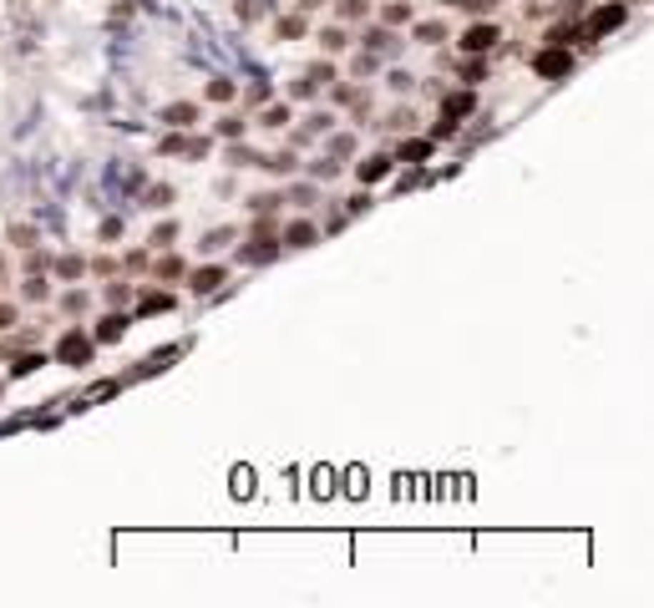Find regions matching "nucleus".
Instances as JSON below:
<instances>
[{"label":"nucleus","instance_id":"obj_4","mask_svg":"<svg viewBox=\"0 0 654 608\" xmlns=\"http://www.w3.org/2000/svg\"><path fill=\"white\" fill-rule=\"evenodd\" d=\"M391 168H396V157H391V152H375V157H365L360 168H355V178H360V183H380Z\"/></svg>","mask_w":654,"mask_h":608},{"label":"nucleus","instance_id":"obj_12","mask_svg":"<svg viewBox=\"0 0 654 608\" xmlns=\"http://www.w3.org/2000/svg\"><path fill=\"white\" fill-rule=\"evenodd\" d=\"M41 365H46V355H16V365H11V375L21 380V375H36Z\"/></svg>","mask_w":654,"mask_h":608},{"label":"nucleus","instance_id":"obj_6","mask_svg":"<svg viewBox=\"0 0 654 608\" xmlns=\"http://www.w3.org/2000/svg\"><path fill=\"white\" fill-rule=\"evenodd\" d=\"M56 355H61V360H71V365H86V360H91V340H86V335H66Z\"/></svg>","mask_w":654,"mask_h":608},{"label":"nucleus","instance_id":"obj_15","mask_svg":"<svg viewBox=\"0 0 654 608\" xmlns=\"http://www.w3.org/2000/svg\"><path fill=\"white\" fill-rule=\"evenodd\" d=\"M442 36H447V31L436 26V21H421V26H416V41H426V46H431V41H442Z\"/></svg>","mask_w":654,"mask_h":608},{"label":"nucleus","instance_id":"obj_5","mask_svg":"<svg viewBox=\"0 0 654 608\" xmlns=\"http://www.w3.org/2000/svg\"><path fill=\"white\" fill-rule=\"evenodd\" d=\"M472 106H477L472 91H452V96L442 101V122H462V117H472Z\"/></svg>","mask_w":654,"mask_h":608},{"label":"nucleus","instance_id":"obj_1","mask_svg":"<svg viewBox=\"0 0 654 608\" xmlns=\"http://www.w3.org/2000/svg\"><path fill=\"white\" fill-rule=\"evenodd\" d=\"M497 36H502L497 26H467L462 31V51H467V56H482V51L497 46Z\"/></svg>","mask_w":654,"mask_h":608},{"label":"nucleus","instance_id":"obj_26","mask_svg":"<svg viewBox=\"0 0 654 608\" xmlns=\"http://www.w3.org/2000/svg\"><path fill=\"white\" fill-rule=\"evenodd\" d=\"M447 6H472V11H487L492 0H447Z\"/></svg>","mask_w":654,"mask_h":608},{"label":"nucleus","instance_id":"obj_3","mask_svg":"<svg viewBox=\"0 0 654 608\" xmlns=\"http://www.w3.org/2000/svg\"><path fill=\"white\" fill-rule=\"evenodd\" d=\"M629 16V6H604V11H598L588 26H583V41H598V36H604V31H614L619 21Z\"/></svg>","mask_w":654,"mask_h":608},{"label":"nucleus","instance_id":"obj_18","mask_svg":"<svg viewBox=\"0 0 654 608\" xmlns=\"http://www.w3.org/2000/svg\"><path fill=\"white\" fill-rule=\"evenodd\" d=\"M411 16V6H401V0H396V6H386V26H396V21H406Z\"/></svg>","mask_w":654,"mask_h":608},{"label":"nucleus","instance_id":"obj_17","mask_svg":"<svg viewBox=\"0 0 654 608\" xmlns=\"http://www.w3.org/2000/svg\"><path fill=\"white\" fill-rule=\"evenodd\" d=\"M365 46H370V51H386V46H391V31H370Z\"/></svg>","mask_w":654,"mask_h":608},{"label":"nucleus","instance_id":"obj_10","mask_svg":"<svg viewBox=\"0 0 654 608\" xmlns=\"http://www.w3.org/2000/svg\"><path fill=\"white\" fill-rule=\"evenodd\" d=\"M193 117H198L193 101H178V106H168V112H162V122H173V127H193Z\"/></svg>","mask_w":654,"mask_h":608},{"label":"nucleus","instance_id":"obj_23","mask_svg":"<svg viewBox=\"0 0 654 608\" xmlns=\"http://www.w3.org/2000/svg\"><path fill=\"white\" fill-rule=\"evenodd\" d=\"M284 122H289V112H284V106H274V112L264 117V127H284Z\"/></svg>","mask_w":654,"mask_h":608},{"label":"nucleus","instance_id":"obj_2","mask_svg":"<svg viewBox=\"0 0 654 608\" xmlns=\"http://www.w3.org/2000/svg\"><path fill=\"white\" fill-rule=\"evenodd\" d=\"M537 76H568L573 71V56H568V51L563 46H553V51H537Z\"/></svg>","mask_w":654,"mask_h":608},{"label":"nucleus","instance_id":"obj_21","mask_svg":"<svg viewBox=\"0 0 654 608\" xmlns=\"http://www.w3.org/2000/svg\"><path fill=\"white\" fill-rule=\"evenodd\" d=\"M168 198H173L168 188H152V193H147V208H168Z\"/></svg>","mask_w":654,"mask_h":608},{"label":"nucleus","instance_id":"obj_24","mask_svg":"<svg viewBox=\"0 0 654 608\" xmlns=\"http://www.w3.org/2000/svg\"><path fill=\"white\" fill-rule=\"evenodd\" d=\"M299 31H304V21H299V16H294V21H279V36H299Z\"/></svg>","mask_w":654,"mask_h":608},{"label":"nucleus","instance_id":"obj_8","mask_svg":"<svg viewBox=\"0 0 654 608\" xmlns=\"http://www.w3.org/2000/svg\"><path fill=\"white\" fill-rule=\"evenodd\" d=\"M218 284H224V264H208V269L193 274V289H198V294H213Z\"/></svg>","mask_w":654,"mask_h":608},{"label":"nucleus","instance_id":"obj_25","mask_svg":"<svg viewBox=\"0 0 654 608\" xmlns=\"http://www.w3.org/2000/svg\"><path fill=\"white\" fill-rule=\"evenodd\" d=\"M11 324H16V309H11V304H0V329H11Z\"/></svg>","mask_w":654,"mask_h":608},{"label":"nucleus","instance_id":"obj_22","mask_svg":"<svg viewBox=\"0 0 654 608\" xmlns=\"http://www.w3.org/2000/svg\"><path fill=\"white\" fill-rule=\"evenodd\" d=\"M350 147H355L350 137H330V152H335V157H350Z\"/></svg>","mask_w":654,"mask_h":608},{"label":"nucleus","instance_id":"obj_7","mask_svg":"<svg viewBox=\"0 0 654 608\" xmlns=\"http://www.w3.org/2000/svg\"><path fill=\"white\" fill-rule=\"evenodd\" d=\"M396 157H401V162H426V157H431V137H406V142L396 147Z\"/></svg>","mask_w":654,"mask_h":608},{"label":"nucleus","instance_id":"obj_14","mask_svg":"<svg viewBox=\"0 0 654 608\" xmlns=\"http://www.w3.org/2000/svg\"><path fill=\"white\" fill-rule=\"evenodd\" d=\"M208 101H234V81H208Z\"/></svg>","mask_w":654,"mask_h":608},{"label":"nucleus","instance_id":"obj_16","mask_svg":"<svg viewBox=\"0 0 654 608\" xmlns=\"http://www.w3.org/2000/svg\"><path fill=\"white\" fill-rule=\"evenodd\" d=\"M168 304H173L168 294H147V299H137V309H142V314H157V309H168Z\"/></svg>","mask_w":654,"mask_h":608},{"label":"nucleus","instance_id":"obj_11","mask_svg":"<svg viewBox=\"0 0 654 608\" xmlns=\"http://www.w3.org/2000/svg\"><path fill=\"white\" fill-rule=\"evenodd\" d=\"M122 329H127V319H122V314H106V319L96 324V340H106V345H112V340H122Z\"/></svg>","mask_w":654,"mask_h":608},{"label":"nucleus","instance_id":"obj_19","mask_svg":"<svg viewBox=\"0 0 654 608\" xmlns=\"http://www.w3.org/2000/svg\"><path fill=\"white\" fill-rule=\"evenodd\" d=\"M157 274H162V279H178V274H183V264H178V259H162V264H157Z\"/></svg>","mask_w":654,"mask_h":608},{"label":"nucleus","instance_id":"obj_13","mask_svg":"<svg viewBox=\"0 0 654 608\" xmlns=\"http://www.w3.org/2000/svg\"><path fill=\"white\" fill-rule=\"evenodd\" d=\"M345 41H350V36H345L340 26H330V31H319V46H324V51H340Z\"/></svg>","mask_w":654,"mask_h":608},{"label":"nucleus","instance_id":"obj_20","mask_svg":"<svg viewBox=\"0 0 654 608\" xmlns=\"http://www.w3.org/2000/svg\"><path fill=\"white\" fill-rule=\"evenodd\" d=\"M340 16H350V21L365 16V0H340Z\"/></svg>","mask_w":654,"mask_h":608},{"label":"nucleus","instance_id":"obj_9","mask_svg":"<svg viewBox=\"0 0 654 608\" xmlns=\"http://www.w3.org/2000/svg\"><path fill=\"white\" fill-rule=\"evenodd\" d=\"M314 239H319L314 224H289V229H284V244H289V249H309Z\"/></svg>","mask_w":654,"mask_h":608}]
</instances>
